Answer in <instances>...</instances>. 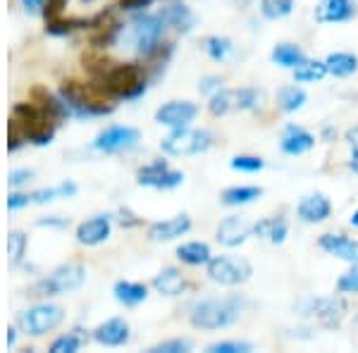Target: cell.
I'll list each match as a JSON object with an SVG mask.
<instances>
[{
  "label": "cell",
  "mask_w": 358,
  "mask_h": 353,
  "mask_svg": "<svg viewBox=\"0 0 358 353\" xmlns=\"http://www.w3.org/2000/svg\"><path fill=\"white\" fill-rule=\"evenodd\" d=\"M208 353H251L253 346L248 341H215L206 349Z\"/></svg>",
  "instance_id": "7bdbcfd3"
},
{
  "label": "cell",
  "mask_w": 358,
  "mask_h": 353,
  "mask_svg": "<svg viewBox=\"0 0 358 353\" xmlns=\"http://www.w3.org/2000/svg\"><path fill=\"white\" fill-rule=\"evenodd\" d=\"M77 191L79 189L74 182H62V184H57V187L31 191L29 199H31V203H36V206H45V203H53L57 199H72V196H77Z\"/></svg>",
  "instance_id": "83f0119b"
},
{
  "label": "cell",
  "mask_w": 358,
  "mask_h": 353,
  "mask_svg": "<svg viewBox=\"0 0 358 353\" xmlns=\"http://www.w3.org/2000/svg\"><path fill=\"white\" fill-rule=\"evenodd\" d=\"M253 234L268 239L270 244H285L289 227H287V219L282 217H263L253 224Z\"/></svg>",
  "instance_id": "484cf974"
},
{
  "label": "cell",
  "mask_w": 358,
  "mask_h": 353,
  "mask_svg": "<svg viewBox=\"0 0 358 353\" xmlns=\"http://www.w3.org/2000/svg\"><path fill=\"white\" fill-rule=\"evenodd\" d=\"M313 146H315V136L299 124L287 127L285 134H282V141H280V148L285 150L287 155H303Z\"/></svg>",
  "instance_id": "44dd1931"
},
{
  "label": "cell",
  "mask_w": 358,
  "mask_h": 353,
  "mask_svg": "<svg viewBox=\"0 0 358 353\" xmlns=\"http://www.w3.org/2000/svg\"><path fill=\"white\" fill-rule=\"evenodd\" d=\"M8 346H17V327H8Z\"/></svg>",
  "instance_id": "9f6ffc18"
},
{
  "label": "cell",
  "mask_w": 358,
  "mask_h": 353,
  "mask_svg": "<svg viewBox=\"0 0 358 353\" xmlns=\"http://www.w3.org/2000/svg\"><path fill=\"white\" fill-rule=\"evenodd\" d=\"M337 291L339 294H358V263L349 272H344L337 280Z\"/></svg>",
  "instance_id": "ee69618b"
},
{
  "label": "cell",
  "mask_w": 358,
  "mask_h": 353,
  "mask_svg": "<svg viewBox=\"0 0 358 353\" xmlns=\"http://www.w3.org/2000/svg\"><path fill=\"white\" fill-rule=\"evenodd\" d=\"M317 244L325 253L330 256L339 258V260H346V263H358V241L356 239H349L344 234H322L317 239Z\"/></svg>",
  "instance_id": "ffe728a7"
},
{
  "label": "cell",
  "mask_w": 358,
  "mask_h": 353,
  "mask_svg": "<svg viewBox=\"0 0 358 353\" xmlns=\"http://www.w3.org/2000/svg\"><path fill=\"white\" fill-rule=\"evenodd\" d=\"M84 3H91V0H84Z\"/></svg>",
  "instance_id": "91938a15"
},
{
  "label": "cell",
  "mask_w": 358,
  "mask_h": 353,
  "mask_svg": "<svg viewBox=\"0 0 358 353\" xmlns=\"http://www.w3.org/2000/svg\"><path fill=\"white\" fill-rule=\"evenodd\" d=\"M24 141H27V138H24V134H22L20 124H17L13 117H10V124H8V150H10V153H15V150L22 148V143H24Z\"/></svg>",
  "instance_id": "f6af8a7d"
},
{
  "label": "cell",
  "mask_w": 358,
  "mask_h": 353,
  "mask_svg": "<svg viewBox=\"0 0 358 353\" xmlns=\"http://www.w3.org/2000/svg\"><path fill=\"white\" fill-rule=\"evenodd\" d=\"M91 20H77V17H55V20H45V34L50 36H67V34L77 31V29H86Z\"/></svg>",
  "instance_id": "d6a6232c"
},
{
  "label": "cell",
  "mask_w": 358,
  "mask_h": 353,
  "mask_svg": "<svg viewBox=\"0 0 358 353\" xmlns=\"http://www.w3.org/2000/svg\"><path fill=\"white\" fill-rule=\"evenodd\" d=\"M113 231V217L110 215H94L84 219L77 227V241L82 246H98L103 241H108Z\"/></svg>",
  "instance_id": "e0dca14e"
},
{
  "label": "cell",
  "mask_w": 358,
  "mask_h": 353,
  "mask_svg": "<svg viewBox=\"0 0 358 353\" xmlns=\"http://www.w3.org/2000/svg\"><path fill=\"white\" fill-rule=\"evenodd\" d=\"M34 177V172L31 170H27V167H22V170H13L8 175V184L13 189H20V187H24V184H29V179Z\"/></svg>",
  "instance_id": "bcb514c9"
},
{
  "label": "cell",
  "mask_w": 358,
  "mask_h": 353,
  "mask_svg": "<svg viewBox=\"0 0 358 353\" xmlns=\"http://www.w3.org/2000/svg\"><path fill=\"white\" fill-rule=\"evenodd\" d=\"M192 229V217L189 215H175V217H167L160 219V222H153L148 227V239L151 241H175L179 236H184L187 231Z\"/></svg>",
  "instance_id": "d6986e66"
},
{
  "label": "cell",
  "mask_w": 358,
  "mask_h": 353,
  "mask_svg": "<svg viewBox=\"0 0 358 353\" xmlns=\"http://www.w3.org/2000/svg\"><path fill=\"white\" fill-rule=\"evenodd\" d=\"M20 3L29 15H43L45 0H20Z\"/></svg>",
  "instance_id": "f5cc1de1"
},
{
  "label": "cell",
  "mask_w": 358,
  "mask_h": 353,
  "mask_svg": "<svg viewBox=\"0 0 358 353\" xmlns=\"http://www.w3.org/2000/svg\"><path fill=\"white\" fill-rule=\"evenodd\" d=\"M210 146H213V136L203 129H192V127L172 129L170 134L160 141L163 153L175 155V158H187V155L206 153Z\"/></svg>",
  "instance_id": "8992f818"
},
{
  "label": "cell",
  "mask_w": 358,
  "mask_h": 353,
  "mask_svg": "<svg viewBox=\"0 0 358 353\" xmlns=\"http://www.w3.org/2000/svg\"><path fill=\"white\" fill-rule=\"evenodd\" d=\"M325 74H327V65H325V62L306 60L296 69H294V82H299V84H313V82H320V79L325 77Z\"/></svg>",
  "instance_id": "836d02e7"
},
{
  "label": "cell",
  "mask_w": 358,
  "mask_h": 353,
  "mask_svg": "<svg viewBox=\"0 0 358 353\" xmlns=\"http://www.w3.org/2000/svg\"><path fill=\"white\" fill-rule=\"evenodd\" d=\"M327 74L334 77H351L358 72V57L354 53H330L325 60Z\"/></svg>",
  "instance_id": "f546056e"
},
{
  "label": "cell",
  "mask_w": 358,
  "mask_h": 353,
  "mask_svg": "<svg viewBox=\"0 0 358 353\" xmlns=\"http://www.w3.org/2000/svg\"><path fill=\"white\" fill-rule=\"evenodd\" d=\"M65 320V312L60 305L55 303H36L29 310L20 312L17 325L22 332L31 334V337H43V334L53 332L55 327H60V322Z\"/></svg>",
  "instance_id": "ba28073f"
},
{
  "label": "cell",
  "mask_w": 358,
  "mask_h": 353,
  "mask_svg": "<svg viewBox=\"0 0 358 353\" xmlns=\"http://www.w3.org/2000/svg\"><path fill=\"white\" fill-rule=\"evenodd\" d=\"M292 10L294 0H261V15L265 20H285Z\"/></svg>",
  "instance_id": "74e56055"
},
{
  "label": "cell",
  "mask_w": 358,
  "mask_h": 353,
  "mask_svg": "<svg viewBox=\"0 0 358 353\" xmlns=\"http://www.w3.org/2000/svg\"><path fill=\"white\" fill-rule=\"evenodd\" d=\"M356 17L354 0H320L315 8V22L320 24H342Z\"/></svg>",
  "instance_id": "ac0fdd59"
},
{
  "label": "cell",
  "mask_w": 358,
  "mask_h": 353,
  "mask_svg": "<svg viewBox=\"0 0 358 353\" xmlns=\"http://www.w3.org/2000/svg\"><path fill=\"white\" fill-rule=\"evenodd\" d=\"M248 305L246 298L241 296H222V298H206L192 305L189 310V322L196 329H224L234 325L239 320V315Z\"/></svg>",
  "instance_id": "7a4b0ae2"
},
{
  "label": "cell",
  "mask_w": 358,
  "mask_h": 353,
  "mask_svg": "<svg viewBox=\"0 0 358 353\" xmlns=\"http://www.w3.org/2000/svg\"><path fill=\"white\" fill-rule=\"evenodd\" d=\"M351 224H354V227H358V210L354 212V215H351Z\"/></svg>",
  "instance_id": "680465c9"
},
{
  "label": "cell",
  "mask_w": 358,
  "mask_h": 353,
  "mask_svg": "<svg viewBox=\"0 0 358 353\" xmlns=\"http://www.w3.org/2000/svg\"><path fill=\"white\" fill-rule=\"evenodd\" d=\"M220 89H224L220 77H203V79H201V84H199V91H201V94H206V96H215Z\"/></svg>",
  "instance_id": "7dc6e473"
},
{
  "label": "cell",
  "mask_w": 358,
  "mask_h": 353,
  "mask_svg": "<svg viewBox=\"0 0 358 353\" xmlns=\"http://www.w3.org/2000/svg\"><path fill=\"white\" fill-rule=\"evenodd\" d=\"M208 108H210V113L215 115V117L232 113V110H236V89H220L215 96H210Z\"/></svg>",
  "instance_id": "e575fe53"
},
{
  "label": "cell",
  "mask_w": 358,
  "mask_h": 353,
  "mask_svg": "<svg viewBox=\"0 0 358 353\" xmlns=\"http://www.w3.org/2000/svg\"><path fill=\"white\" fill-rule=\"evenodd\" d=\"M206 275L210 282L220 287H239L251 280L253 270L244 258L232 256H213L206 265Z\"/></svg>",
  "instance_id": "52a82bcc"
},
{
  "label": "cell",
  "mask_w": 358,
  "mask_h": 353,
  "mask_svg": "<svg viewBox=\"0 0 358 353\" xmlns=\"http://www.w3.org/2000/svg\"><path fill=\"white\" fill-rule=\"evenodd\" d=\"M177 258L182 260L184 265L199 268V265H208L213 253H210V246L203 244V241H189V244H182L177 248Z\"/></svg>",
  "instance_id": "f1b7e54d"
},
{
  "label": "cell",
  "mask_w": 358,
  "mask_h": 353,
  "mask_svg": "<svg viewBox=\"0 0 358 353\" xmlns=\"http://www.w3.org/2000/svg\"><path fill=\"white\" fill-rule=\"evenodd\" d=\"M263 94L256 89H236V110H258Z\"/></svg>",
  "instance_id": "60d3db41"
},
{
  "label": "cell",
  "mask_w": 358,
  "mask_h": 353,
  "mask_svg": "<svg viewBox=\"0 0 358 353\" xmlns=\"http://www.w3.org/2000/svg\"><path fill=\"white\" fill-rule=\"evenodd\" d=\"M253 234V224L248 222L246 217L241 215H229L224 217L220 224H217V244L227 246V248H236L241 246L248 236Z\"/></svg>",
  "instance_id": "5bb4252c"
},
{
  "label": "cell",
  "mask_w": 358,
  "mask_h": 353,
  "mask_svg": "<svg viewBox=\"0 0 358 353\" xmlns=\"http://www.w3.org/2000/svg\"><path fill=\"white\" fill-rule=\"evenodd\" d=\"M296 215L306 224H320L332 215V203L325 194H308L299 201Z\"/></svg>",
  "instance_id": "9a60e30c"
},
{
  "label": "cell",
  "mask_w": 358,
  "mask_h": 353,
  "mask_svg": "<svg viewBox=\"0 0 358 353\" xmlns=\"http://www.w3.org/2000/svg\"><path fill=\"white\" fill-rule=\"evenodd\" d=\"M31 101L36 103V106H41L45 113H50L53 117L60 122V120H67V117H72L69 115V110L65 106V101L60 98V94H50L48 89H43V86H36V89L31 91Z\"/></svg>",
  "instance_id": "d4e9b609"
},
{
  "label": "cell",
  "mask_w": 358,
  "mask_h": 353,
  "mask_svg": "<svg viewBox=\"0 0 358 353\" xmlns=\"http://www.w3.org/2000/svg\"><path fill=\"white\" fill-rule=\"evenodd\" d=\"M187 287H189L187 277H184V272L177 268L160 270L153 280V289L158 294H163V296H182Z\"/></svg>",
  "instance_id": "603a6c76"
},
{
  "label": "cell",
  "mask_w": 358,
  "mask_h": 353,
  "mask_svg": "<svg viewBox=\"0 0 358 353\" xmlns=\"http://www.w3.org/2000/svg\"><path fill=\"white\" fill-rule=\"evenodd\" d=\"M136 182L141 187H148V189H177L179 184L184 182V175L179 170H172L165 160H155V163L141 167L136 172Z\"/></svg>",
  "instance_id": "7c38bea8"
},
{
  "label": "cell",
  "mask_w": 358,
  "mask_h": 353,
  "mask_svg": "<svg viewBox=\"0 0 358 353\" xmlns=\"http://www.w3.org/2000/svg\"><path fill=\"white\" fill-rule=\"evenodd\" d=\"M199 115V106L192 101H170L165 106L155 110V122L170 127V129H179V127H189Z\"/></svg>",
  "instance_id": "4fadbf2b"
},
{
  "label": "cell",
  "mask_w": 358,
  "mask_h": 353,
  "mask_svg": "<svg viewBox=\"0 0 358 353\" xmlns=\"http://www.w3.org/2000/svg\"><path fill=\"white\" fill-rule=\"evenodd\" d=\"M27 246H29V239L24 231H10L8 234V258L13 268H20L22 265V260L27 256Z\"/></svg>",
  "instance_id": "d590c367"
},
{
  "label": "cell",
  "mask_w": 358,
  "mask_h": 353,
  "mask_svg": "<svg viewBox=\"0 0 358 353\" xmlns=\"http://www.w3.org/2000/svg\"><path fill=\"white\" fill-rule=\"evenodd\" d=\"M165 31V24L158 15H146V13H138L134 20H131L129 27V38L134 43L136 53L141 57H148L153 50H158V45L163 43L160 36Z\"/></svg>",
  "instance_id": "9c48e42d"
},
{
  "label": "cell",
  "mask_w": 358,
  "mask_h": 353,
  "mask_svg": "<svg viewBox=\"0 0 358 353\" xmlns=\"http://www.w3.org/2000/svg\"><path fill=\"white\" fill-rule=\"evenodd\" d=\"M60 98L65 101L72 117H106L115 113L113 96H108L101 84H82L67 79L60 84Z\"/></svg>",
  "instance_id": "6da1fadb"
},
{
  "label": "cell",
  "mask_w": 358,
  "mask_h": 353,
  "mask_svg": "<svg viewBox=\"0 0 358 353\" xmlns=\"http://www.w3.org/2000/svg\"><path fill=\"white\" fill-rule=\"evenodd\" d=\"M113 296L117 303L134 308V305L143 303V301L148 298V289H146V284H141V282L120 280V282H115V287H113Z\"/></svg>",
  "instance_id": "cb8c5ba5"
},
{
  "label": "cell",
  "mask_w": 358,
  "mask_h": 353,
  "mask_svg": "<svg viewBox=\"0 0 358 353\" xmlns=\"http://www.w3.org/2000/svg\"><path fill=\"white\" fill-rule=\"evenodd\" d=\"M263 196V189L261 187H232L227 191H222V203L229 206V208H236V206H248L253 203L256 199Z\"/></svg>",
  "instance_id": "4dcf8cb0"
},
{
  "label": "cell",
  "mask_w": 358,
  "mask_h": 353,
  "mask_svg": "<svg viewBox=\"0 0 358 353\" xmlns=\"http://www.w3.org/2000/svg\"><path fill=\"white\" fill-rule=\"evenodd\" d=\"M206 53L215 62L227 60V55L232 53V41L227 36H208L206 38Z\"/></svg>",
  "instance_id": "f35d334b"
},
{
  "label": "cell",
  "mask_w": 358,
  "mask_h": 353,
  "mask_svg": "<svg viewBox=\"0 0 358 353\" xmlns=\"http://www.w3.org/2000/svg\"><path fill=\"white\" fill-rule=\"evenodd\" d=\"M194 349V344L189 339H170V341H160L148 349V353H189Z\"/></svg>",
  "instance_id": "b9f144b4"
},
{
  "label": "cell",
  "mask_w": 358,
  "mask_h": 353,
  "mask_svg": "<svg viewBox=\"0 0 358 353\" xmlns=\"http://www.w3.org/2000/svg\"><path fill=\"white\" fill-rule=\"evenodd\" d=\"M146 67L138 62H122V65H113L98 79V84L106 89L108 96L120 98V101H136L146 94Z\"/></svg>",
  "instance_id": "3957f363"
},
{
  "label": "cell",
  "mask_w": 358,
  "mask_h": 353,
  "mask_svg": "<svg viewBox=\"0 0 358 353\" xmlns=\"http://www.w3.org/2000/svg\"><path fill=\"white\" fill-rule=\"evenodd\" d=\"M229 167L236 172H246V175H253V172H261L265 167V160L258 158V155H236V158L229 160Z\"/></svg>",
  "instance_id": "ab89813d"
},
{
  "label": "cell",
  "mask_w": 358,
  "mask_h": 353,
  "mask_svg": "<svg viewBox=\"0 0 358 353\" xmlns=\"http://www.w3.org/2000/svg\"><path fill=\"white\" fill-rule=\"evenodd\" d=\"M344 138H346V143H349L351 148L358 150V127H351V129L344 134Z\"/></svg>",
  "instance_id": "11a10c76"
},
{
  "label": "cell",
  "mask_w": 358,
  "mask_h": 353,
  "mask_svg": "<svg viewBox=\"0 0 358 353\" xmlns=\"http://www.w3.org/2000/svg\"><path fill=\"white\" fill-rule=\"evenodd\" d=\"M153 0H120L117 8L127 10V13H143L146 8H151Z\"/></svg>",
  "instance_id": "f907efd6"
},
{
  "label": "cell",
  "mask_w": 358,
  "mask_h": 353,
  "mask_svg": "<svg viewBox=\"0 0 358 353\" xmlns=\"http://www.w3.org/2000/svg\"><path fill=\"white\" fill-rule=\"evenodd\" d=\"M131 337L129 322L124 317H110V320L101 322L94 329V339L101 346H108V349H117V346H124Z\"/></svg>",
  "instance_id": "2e32d148"
},
{
  "label": "cell",
  "mask_w": 358,
  "mask_h": 353,
  "mask_svg": "<svg viewBox=\"0 0 358 353\" xmlns=\"http://www.w3.org/2000/svg\"><path fill=\"white\" fill-rule=\"evenodd\" d=\"M306 101H308V96H306V91L301 86H285V89L277 94V106H280L282 113H296V110H301L306 106Z\"/></svg>",
  "instance_id": "1f68e13d"
},
{
  "label": "cell",
  "mask_w": 358,
  "mask_h": 353,
  "mask_svg": "<svg viewBox=\"0 0 358 353\" xmlns=\"http://www.w3.org/2000/svg\"><path fill=\"white\" fill-rule=\"evenodd\" d=\"M138 129L127 124H113L106 127L103 131H98V136L94 138V148L98 153H122V150L134 148L138 143Z\"/></svg>",
  "instance_id": "30bf717a"
},
{
  "label": "cell",
  "mask_w": 358,
  "mask_h": 353,
  "mask_svg": "<svg viewBox=\"0 0 358 353\" xmlns=\"http://www.w3.org/2000/svg\"><path fill=\"white\" fill-rule=\"evenodd\" d=\"M158 17L163 20L165 29L172 27L177 34H189V31H192V27H194V22H196L194 13L182 3V0H177V3H172V5H167V8H163L158 13Z\"/></svg>",
  "instance_id": "7402d4cb"
},
{
  "label": "cell",
  "mask_w": 358,
  "mask_h": 353,
  "mask_svg": "<svg viewBox=\"0 0 358 353\" xmlns=\"http://www.w3.org/2000/svg\"><path fill=\"white\" fill-rule=\"evenodd\" d=\"M270 60L285 69H296L301 62L308 60V57H306V53L296 43H277L273 48V53H270Z\"/></svg>",
  "instance_id": "4316f807"
},
{
  "label": "cell",
  "mask_w": 358,
  "mask_h": 353,
  "mask_svg": "<svg viewBox=\"0 0 358 353\" xmlns=\"http://www.w3.org/2000/svg\"><path fill=\"white\" fill-rule=\"evenodd\" d=\"M13 120L20 124L22 134H24V138L31 146H48V143H53L57 120L34 101L17 103L13 108Z\"/></svg>",
  "instance_id": "277c9868"
},
{
  "label": "cell",
  "mask_w": 358,
  "mask_h": 353,
  "mask_svg": "<svg viewBox=\"0 0 358 353\" xmlns=\"http://www.w3.org/2000/svg\"><path fill=\"white\" fill-rule=\"evenodd\" d=\"M303 315H313L320 325L325 327H339L346 315V303L342 298H306L301 303Z\"/></svg>",
  "instance_id": "8fae6325"
},
{
  "label": "cell",
  "mask_w": 358,
  "mask_h": 353,
  "mask_svg": "<svg viewBox=\"0 0 358 353\" xmlns=\"http://www.w3.org/2000/svg\"><path fill=\"white\" fill-rule=\"evenodd\" d=\"M86 280V270L79 263H65L60 268H55L48 277L38 280L31 287V296L36 298H48V296H62V294L77 291Z\"/></svg>",
  "instance_id": "5b68a950"
},
{
  "label": "cell",
  "mask_w": 358,
  "mask_h": 353,
  "mask_svg": "<svg viewBox=\"0 0 358 353\" xmlns=\"http://www.w3.org/2000/svg\"><path fill=\"white\" fill-rule=\"evenodd\" d=\"M84 344H86V337L79 329H74V332H67V334H62V337H57L53 344H50V353H77Z\"/></svg>",
  "instance_id": "8d00e7d4"
},
{
  "label": "cell",
  "mask_w": 358,
  "mask_h": 353,
  "mask_svg": "<svg viewBox=\"0 0 358 353\" xmlns=\"http://www.w3.org/2000/svg\"><path fill=\"white\" fill-rule=\"evenodd\" d=\"M117 215H120L117 219H120V224H122V227H138V224H141V219H138L134 212L129 210V208H122Z\"/></svg>",
  "instance_id": "816d5d0a"
},
{
  "label": "cell",
  "mask_w": 358,
  "mask_h": 353,
  "mask_svg": "<svg viewBox=\"0 0 358 353\" xmlns=\"http://www.w3.org/2000/svg\"><path fill=\"white\" fill-rule=\"evenodd\" d=\"M38 227H55V229H62V227H67V219L65 217H43V219H38Z\"/></svg>",
  "instance_id": "db71d44e"
},
{
  "label": "cell",
  "mask_w": 358,
  "mask_h": 353,
  "mask_svg": "<svg viewBox=\"0 0 358 353\" xmlns=\"http://www.w3.org/2000/svg\"><path fill=\"white\" fill-rule=\"evenodd\" d=\"M349 170H354L356 175H358V150H354V153H351V158H349Z\"/></svg>",
  "instance_id": "6f0895ef"
},
{
  "label": "cell",
  "mask_w": 358,
  "mask_h": 353,
  "mask_svg": "<svg viewBox=\"0 0 358 353\" xmlns=\"http://www.w3.org/2000/svg\"><path fill=\"white\" fill-rule=\"evenodd\" d=\"M69 0H45V8H43V17L45 20H55V17L62 15V10L67 8Z\"/></svg>",
  "instance_id": "c3c4849f"
},
{
  "label": "cell",
  "mask_w": 358,
  "mask_h": 353,
  "mask_svg": "<svg viewBox=\"0 0 358 353\" xmlns=\"http://www.w3.org/2000/svg\"><path fill=\"white\" fill-rule=\"evenodd\" d=\"M31 206V199H29V194H20V191H13V194L8 196V208L10 210H22V208Z\"/></svg>",
  "instance_id": "681fc988"
}]
</instances>
